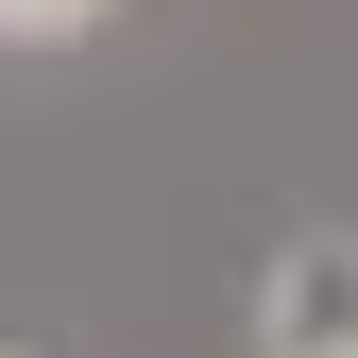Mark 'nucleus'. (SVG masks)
I'll return each mask as SVG.
<instances>
[{
	"instance_id": "f257e3e1",
	"label": "nucleus",
	"mask_w": 358,
	"mask_h": 358,
	"mask_svg": "<svg viewBox=\"0 0 358 358\" xmlns=\"http://www.w3.org/2000/svg\"><path fill=\"white\" fill-rule=\"evenodd\" d=\"M273 358H358V256L341 239H307L273 273Z\"/></svg>"
},
{
	"instance_id": "f03ea898",
	"label": "nucleus",
	"mask_w": 358,
	"mask_h": 358,
	"mask_svg": "<svg viewBox=\"0 0 358 358\" xmlns=\"http://www.w3.org/2000/svg\"><path fill=\"white\" fill-rule=\"evenodd\" d=\"M103 17V0H0V34H17V52H52V34H85Z\"/></svg>"
}]
</instances>
